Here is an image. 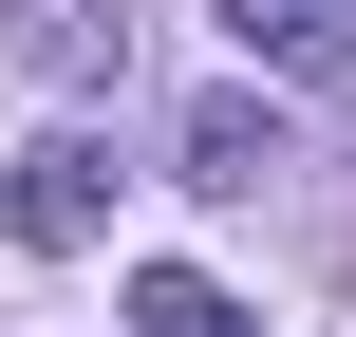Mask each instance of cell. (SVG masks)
Segmentation results:
<instances>
[{
	"label": "cell",
	"mask_w": 356,
	"mask_h": 337,
	"mask_svg": "<svg viewBox=\"0 0 356 337\" xmlns=\"http://www.w3.org/2000/svg\"><path fill=\"white\" fill-rule=\"evenodd\" d=\"M94 225H113V150H94V131H38V150H19V188H0V244L75 263Z\"/></svg>",
	"instance_id": "cell-1"
},
{
	"label": "cell",
	"mask_w": 356,
	"mask_h": 337,
	"mask_svg": "<svg viewBox=\"0 0 356 337\" xmlns=\"http://www.w3.org/2000/svg\"><path fill=\"white\" fill-rule=\"evenodd\" d=\"M244 19V56H282L300 94H356V0H225Z\"/></svg>",
	"instance_id": "cell-2"
},
{
	"label": "cell",
	"mask_w": 356,
	"mask_h": 337,
	"mask_svg": "<svg viewBox=\"0 0 356 337\" xmlns=\"http://www.w3.org/2000/svg\"><path fill=\"white\" fill-rule=\"evenodd\" d=\"M263 169H282V113H263V94H207V113H188V188H225V206H244Z\"/></svg>",
	"instance_id": "cell-3"
},
{
	"label": "cell",
	"mask_w": 356,
	"mask_h": 337,
	"mask_svg": "<svg viewBox=\"0 0 356 337\" xmlns=\"http://www.w3.org/2000/svg\"><path fill=\"white\" fill-rule=\"evenodd\" d=\"M131 337H263V319H244L207 263H150V281H131Z\"/></svg>",
	"instance_id": "cell-4"
},
{
	"label": "cell",
	"mask_w": 356,
	"mask_h": 337,
	"mask_svg": "<svg viewBox=\"0 0 356 337\" xmlns=\"http://www.w3.org/2000/svg\"><path fill=\"white\" fill-rule=\"evenodd\" d=\"M19 38H38L56 75H113V56H131V19H94V0H19Z\"/></svg>",
	"instance_id": "cell-5"
}]
</instances>
